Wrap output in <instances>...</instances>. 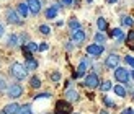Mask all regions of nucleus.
I'll list each match as a JSON object with an SVG mask.
<instances>
[{
  "instance_id": "a211bd4d",
  "label": "nucleus",
  "mask_w": 134,
  "mask_h": 114,
  "mask_svg": "<svg viewBox=\"0 0 134 114\" xmlns=\"http://www.w3.org/2000/svg\"><path fill=\"white\" fill-rule=\"evenodd\" d=\"M113 90H115V93L119 96V98H126V95H128V93H126V88L123 85H116V86H113Z\"/></svg>"
},
{
  "instance_id": "9d476101",
  "label": "nucleus",
  "mask_w": 134,
  "mask_h": 114,
  "mask_svg": "<svg viewBox=\"0 0 134 114\" xmlns=\"http://www.w3.org/2000/svg\"><path fill=\"white\" fill-rule=\"evenodd\" d=\"M26 5H28V10L33 15H38L41 11V0H26Z\"/></svg>"
},
{
  "instance_id": "79ce46f5",
  "label": "nucleus",
  "mask_w": 134,
  "mask_h": 114,
  "mask_svg": "<svg viewBox=\"0 0 134 114\" xmlns=\"http://www.w3.org/2000/svg\"><path fill=\"white\" fill-rule=\"evenodd\" d=\"M106 2H108V3H116L118 0H106Z\"/></svg>"
},
{
  "instance_id": "aec40b11",
  "label": "nucleus",
  "mask_w": 134,
  "mask_h": 114,
  "mask_svg": "<svg viewBox=\"0 0 134 114\" xmlns=\"http://www.w3.org/2000/svg\"><path fill=\"white\" fill-rule=\"evenodd\" d=\"M30 86H31V88H35V90L41 88V80H39L38 77H31L30 78Z\"/></svg>"
},
{
  "instance_id": "72a5a7b5",
  "label": "nucleus",
  "mask_w": 134,
  "mask_h": 114,
  "mask_svg": "<svg viewBox=\"0 0 134 114\" xmlns=\"http://www.w3.org/2000/svg\"><path fill=\"white\" fill-rule=\"evenodd\" d=\"M48 49H49V44L48 43H41V44L38 46V51L39 52H44V51H48Z\"/></svg>"
},
{
  "instance_id": "412c9836",
  "label": "nucleus",
  "mask_w": 134,
  "mask_h": 114,
  "mask_svg": "<svg viewBox=\"0 0 134 114\" xmlns=\"http://www.w3.org/2000/svg\"><path fill=\"white\" fill-rule=\"evenodd\" d=\"M69 28H70V31L80 29V23H79L77 18H70V20H69Z\"/></svg>"
},
{
  "instance_id": "a19ab883",
  "label": "nucleus",
  "mask_w": 134,
  "mask_h": 114,
  "mask_svg": "<svg viewBox=\"0 0 134 114\" xmlns=\"http://www.w3.org/2000/svg\"><path fill=\"white\" fill-rule=\"evenodd\" d=\"M72 47H74V46H72V43H67V46H65V49H67V51H72Z\"/></svg>"
},
{
  "instance_id": "2eb2a0df",
  "label": "nucleus",
  "mask_w": 134,
  "mask_h": 114,
  "mask_svg": "<svg viewBox=\"0 0 134 114\" xmlns=\"http://www.w3.org/2000/svg\"><path fill=\"white\" fill-rule=\"evenodd\" d=\"M7 46H8V47H16L18 46V36L16 34H10L7 38Z\"/></svg>"
},
{
  "instance_id": "473e14b6",
  "label": "nucleus",
  "mask_w": 134,
  "mask_h": 114,
  "mask_svg": "<svg viewBox=\"0 0 134 114\" xmlns=\"http://www.w3.org/2000/svg\"><path fill=\"white\" fill-rule=\"evenodd\" d=\"M103 103H105L106 106H108V108H115V103H113L108 96H103Z\"/></svg>"
},
{
  "instance_id": "c03bdc74",
  "label": "nucleus",
  "mask_w": 134,
  "mask_h": 114,
  "mask_svg": "<svg viewBox=\"0 0 134 114\" xmlns=\"http://www.w3.org/2000/svg\"><path fill=\"white\" fill-rule=\"evenodd\" d=\"M129 75H131V78H132V80H134V70H132V72H131V73H129Z\"/></svg>"
},
{
  "instance_id": "37998d69",
  "label": "nucleus",
  "mask_w": 134,
  "mask_h": 114,
  "mask_svg": "<svg viewBox=\"0 0 134 114\" xmlns=\"http://www.w3.org/2000/svg\"><path fill=\"white\" fill-rule=\"evenodd\" d=\"M100 114H110L108 111H105V109H102V111H100Z\"/></svg>"
},
{
  "instance_id": "c9c22d12",
  "label": "nucleus",
  "mask_w": 134,
  "mask_h": 114,
  "mask_svg": "<svg viewBox=\"0 0 134 114\" xmlns=\"http://www.w3.org/2000/svg\"><path fill=\"white\" fill-rule=\"evenodd\" d=\"M38 98H51V93H39V95L35 96V99H38Z\"/></svg>"
},
{
  "instance_id": "ddd939ff",
  "label": "nucleus",
  "mask_w": 134,
  "mask_h": 114,
  "mask_svg": "<svg viewBox=\"0 0 134 114\" xmlns=\"http://www.w3.org/2000/svg\"><path fill=\"white\" fill-rule=\"evenodd\" d=\"M64 96H65V101H69V103H70V101H72V103H74V101H79V91H77V90H70V88H69V90L65 91Z\"/></svg>"
},
{
  "instance_id": "0eeeda50",
  "label": "nucleus",
  "mask_w": 134,
  "mask_h": 114,
  "mask_svg": "<svg viewBox=\"0 0 134 114\" xmlns=\"http://www.w3.org/2000/svg\"><path fill=\"white\" fill-rule=\"evenodd\" d=\"M103 51H105V46L103 44H90V46H87V54H90L93 57H98V56H102L103 54Z\"/></svg>"
},
{
  "instance_id": "c756f323",
  "label": "nucleus",
  "mask_w": 134,
  "mask_h": 114,
  "mask_svg": "<svg viewBox=\"0 0 134 114\" xmlns=\"http://www.w3.org/2000/svg\"><path fill=\"white\" fill-rule=\"evenodd\" d=\"M124 62L128 64V65H131L132 69H134V57H132V56H129V54H128V56H124Z\"/></svg>"
},
{
  "instance_id": "49530a36",
  "label": "nucleus",
  "mask_w": 134,
  "mask_h": 114,
  "mask_svg": "<svg viewBox=\"0 0 134 114\" xmlns=\"http://www.w3.org/2000/svg\"><path fill=\"white\" fill-rule=\"evenodd\" d=\"M0 114H5V112H3V111H2V109H0Z\"/></svg>"
},
{
  "instance_id": "423d86ee",
  "label": "nucleus",
  "mask_w": 134,
  "mask_h": 114,
  "mask_svg": "<svg viewBox=\"0 0 134 114\" xmlns=\"http://www.w3.org/2000/svg\"><path fill=\"white\" fill-rule=\"evenodd\" d=\"M88 65H90V62H88V57H83L82 59V62L79 64V67H77V72H74V78H80V77H83L85 75V72H87V69H88Z\"/></svg>"
},
{
  "instance_id": "5701e85b",
  "label": "nucleus",
  "mask_w": 134,
  "mask_h": 114,
  "mask_svg": "<svg viewBox=\"0 0 134 114\" xmlns=\"http://www.w3.org/2000/svg\"><path fill=\"white\" fill-rule=\"evenodd\" d=\"M18 114H33L31 104H23V106H20V111H18Z\"/></svg>"
},
{
  "instance_id": "f8f14e48",
  "label": "nucleus",
  "mask_w": 134,
  "mask_h": 114,
  "mask_svg": "<svg viewBox=\"0 0 134 114\" xmlns=\"http://www.w3.org/2000/svg\"><path fill=\"white\" fill-rule=\"evenodd\" d=\"M16 11H18V16H20V18H26V16H28V13H30L28 5H26L25 2H20V3L16 5Z\"/></svg>"
},
{
  "instance_id": "20e7f679",
  "label": "nucleus",
  "mask_w": 134,
  "mask_h": 114,
  "mask_svg": "<svg viewBox=\"0 0 134 114\" xmlns=\"http://www.w3.org/2000/svg\"><path fill=\"white\" fill-rule=\"evenodd\" d=\"M54 114H72V106L65 99H59L56 103V111Z\"/></svg>"
},
{
  "instance_id": "de8ad7c7",
  "label": "nucleus",
  "mask_w": 134,
  "mask_h": 114,
  "mask_svg": "<svg viewBox=\"0 0 134 114\" xmlns=\"http://www.w3.org/2000/svg\"><path fill=\"white\" fill-rule=\"evenodd\" d=\"M132 98H134V93H132Z\"/></svg>"
},
{
  "instance_id": "f03ea898",
  "label": "nucleus",
  "mask_w": 134,
  "mask_h": 114,
  "mask_svg": "<svg viewBox=\"0 0 134 114\" xmlns=\"http://www.w3.org/2000/svg\"><path fill=\"white\" fill-rule=\"evenodd\" d=\"M115 78H116V82L119 83H128L129 82V70L128 69H124V67H116L115 69Z\"/></svg>"
},
{
  "instance_id": "f704fd0d",
  "label": "nucleus",
  "mask_w": 134,
  "mask_h": 114,
  "mask_svg": "<svg viewBox=\"0 0 134 114\" xmlns=\"http://www.w3.org/2000/svg\"><path fill=\"white\" fill-rule=\"evenodd\" d=\"M21 51H23V56H25L26 59H33V54H31V52L25 47V46H21Z\"/></svg>"
},
{
  "instance_id": "9b49d317",
  "label": "nucleus",
  "mask_w": 134,
  "mask_h": 114,
  "mask_svg": "<svg viewBox=\"0 0 134 114\" xmlns=\"http://www.w3.org/2000/svg\"><path fill=\"white\" fill-rule=\"evenodd\" d=\"M119 60L121 59H119L118 54H110L108 57H106V60H105V67H108V69H116Z\"/></svg>"
},
{
  "instance_id": "7ed1b4c3",
  "label": "nucleus",
  "mask_w": 134,
  "mask_h": 114,
  "mask_svg": "<svg viewBox=\"0 0 134 114\" xmlns=\"http://www.w3.org/2000/svg\"><path fill=\"white\" fill-rule=\"evenodd\" d=\"M7 95H8V98L12 99H16L23 95V86L20 83H12L8 85V88H7Z\"/></svg>"
},
{
  "instance_id": "1a4fd4ad",
  "label": "nucleus",
  "mask_w": 134,
  "mask_h": 114,
  "mask_svg": "<svg viewBox=\"0 0 134 114\" xmlns=\"http://www.w3.org/2000/svg\"><path fill=\"white\" fill-rule=\"evenodd\" d=\"M5 16H7V21L12 23V25H21V20H20L18 13H16L15 10L7 8V10H5Z\"/></svg>"
},
{
  "instance_id": "7c9ffc66",
  "label": "nucleus",
  "mask_w": 134,
  "mask_h": 114,
  "mask_svg": "<svg viewBox=\"0 0 134 114\" xmlns=\"http://www.w3.org/2000/svg\"><path fill=\"white\" fill-rule=\"evenodd\" d=\"M126 41H128V46H129V44H134V29L128 33V36H126Z\"/></svg>"
},
{
  "instance_id": "393cba45",
  "label": "nucleus",
  "mask_w": 134,
  "mask_h": 114,
  "mask_svg": "<svg viewBox=\"0 0 134 114\" xmlns=\"http://www.w3.org/2000/svg\"><path fill=\"white\" fill-rule=\"evenodd\" d=\"M23 46H25V47H26V49H28V51L31 52V54H33V52H36V51H38V44H36V43H33V41L26 43V44H23Z\"/></svg>"
},
{
  "instance_id": "39448f33",
  "label": "nucleus",
  "mask_w": 134,
  "mask_h": 114,
  "mask_svg": "<svg viewBox=\"0 0 134 114\" xmlns=\"http://www.w3.org/2000/svg\"><path fill=\"white\" fill-rule=\"evenodd\" d=\"M100 83H102V82H100V77L97 75V73H90V75H87L85 80H83V85L87 86V88H90V90L98 88Z\"/></svg>"
},
{
  "instance_id": "ea45409f",
  "label": "nucleus",
  "mask_w": 134,
  "mask_h": 114,
  "mask_svg": "<svg viewBox=\"0 0 134 114\" xmlns=\"http://www.w3.org/2000/svg\"><path fill=\"white\" fill-rule=\"evenodd\" d=\"M3 31H5V28H3V25H2V23H0V38H2V36H3Z\"/></svg>"
},
{
  "instance_id": "e433bc0d",
  "label": "nucleus",
  "mask_w": 134,
  "mask_h": 114,
  "mask_svg": "<svg viewBox=\"0 0 134 114\" xmlns=\"http://www.w3.org/2000/svg\"><path fill=\"white\" fill-rule=\"evenodd\" d=\"M61 3L65 5V7H69V5H72V0H61Z\"/></svg>"
},
{
  "instance_id": "4be33fe9",
  "label": "nucleus",
  "mask_w": 134,
  "mask_h": 114,
  "mask_svg": "<svg viewBox=\"0 0 134 114\" xmlns=\"http://www.w3.org/2000/svg\"><path fill=\"white\" fill-rule=\"evenodd\" d=\"M56 16H57V10L52 8V7H49V8L46 10V18H48V20H54Z\"/></svg>"
},
{
  "instance_id": "dca6fc26",
  "label": "nucleus",
  "mask_w": 134,
  "mask_h": 114,
  "mask_svg": "<svg viewBox=\"0 0 134 114\" xmlns=\"http://www.w3.org/2000/svg\"><path fill=\"white\" fill-rule=\"evenodd\" d=\"M121 25H123V26H128V28H132V26H134V20H132V16H129V15L121 16Z\"/></svg>"
},
{
  "instance_id": "a18cd8bd",
  "label": "nucleus",
  "mask_w": 134,
  "mask_h": 114,
  "mask_svg": "<svg viewBox=\"0 0 134 114\" xmlns=\"http://www.w3.org/2000/svg\"><path fill=\"white\" fill-rule=\"evenodd\" d=\"M129 47H131V49H134V44H129Z\"/></svg>"
},
{
  "instance_id": "4468645a",
  "label": "nucleus",
  "mask_w": 134,
  "mask_h": 114,
  "mask_svg": "<svg viewBox=\"0 0 134 114\" xmlns=\"http://www.w3.org/2000/svg\"><path fill=\"white\" fill-rule=\"evenodd\" d=\"M2 111H3L5 114H18V111H20V104H16V103H10V104H7Z\"/></svg>"
},
{
  "instance_id": "6ab92c4d",
  "label": "nucleus",
  "mask_w": 134,
  "mask_h": 114,
  "mask_svg": "<svg viewBox=\"0 0 134 114\" xmlns=\"http://www.w3.org/2000/svg\"><path fill=\"white\" fill-rule=\"evenodd\" d=\"M97 26H98V31H106L108 29V23H106L105 18H98L97 20Z\"/></svg>"
},
{
  "instance_id": "bb28decb",
  "label": "nucleus",
  "mask_w": 134,
  "mask_h": 114,
  "mask_svg": "<svg viewBox=\"0 0 134 114\" xmlns=\"http://www.w3.org/2000/svg\"><path fill=\"white\" fill-rule=\"evenodd\" d=\"M110 36H113V38H121V36H124L123 34V31H121V28H115V29H111V33H110Z\"/></svg>"
},
{
  "instance_id": "4c0bfd02",
  "label": "nucleus",
  "mask_w": 134,
  "mask_h": 114,
  "mask_svg": "<svg viewBox=\"0 0 134 114\" xmlns=\"http://www.w3.org/2000/svg\"><path fill=\"white\" fill-rule=\"evenodd\" d=\"M121 114H132V108H126Z\"/></svg>"
},
{
  "instance_id": "f257e3e1",
  "label": "nucleus",
  "mask_w": 134,
  "mask_h": 114,
  "mask_svg": "<svg viewBox=\"0 0 134 114\" xmlns=\"http://www.w3.org/2000/svg\"><path fill=\"white\" fill-rule=\"evenodd\" d=\"M10 75L15 80H18V82H21V80H25L26 75H28V70L25 69L23 64L15 62V64H12V67H10Z\"/></svg>"
},
{
  "instance_id": "b1692460",
  "label": "nucleus",
  "mask_w": 134,
  "mask_h": 114,
  "mask_svg": "<svg viewBox=\"0 0 134 114\" xmlns=\"http://www.w3.org/2000/svg\"><path fill=\"white\" fill-rule=\"evenodd\" d=\"M105 41H106V36L103 34L102 31L95 34V43H97V44H105Z\"/></svg>"
},
{
  "instance_id": "09e8293b",
  "label": "nucleus",
  "mask_w": 134,
  "mask_h": 114,
  "mask_svg": "<svg viewBox=\"0 0 134 114\" xmlns=\"http://www.w3.org/2000/svg\"><path fill=\"white\" fill-rule=\"evenodd\" d=\"M132 114H134V109H132Z\"/></svg>"
},
{
  "instance_id": "f3484780",
  "label": "nucleus",
  "mask_w": 134,
  "mask_h": 114,
  "mask_svg": "<svg viewBox=\"0 0 134 114\" xmlns=\"http://www.w3.org/2000/svg\"><path fill=\"white\" fill-rule=\"evenodd\" d=\"M25 69H26V70H36V69H38V62H36L35 59H26Z\"/></svg>"
},
{
  "instance_id": "cd10ccee",
  "label": "nucleus",
  "mask_w": 134,
  "mask_h": 114,
  "mask_svg": "<svg viewBox=\"0 0 134 114\" xmlns=\"http://www.w3.org/2000/svg\"><path fill=\"white\" fill-rule=\"evenodd\" d=\"M39 33H41V34H46V36H48L49 33H51V28H49V26H46V25H41V26H39Z\"/></svg>"
},
{
  "instance_id": "6e6552de",
  "label": "nucleus",
  "mask_w": 134,
  "mask_h": 114,
  "mask_svg": "<svg viewBox=\"0 0 134 114\" xmlns=\"http://www.w3.org/2000/svg\"><path fill=\"white\" fill-rule=\"evenodd\" d=\"M85 31L80 28V29H75V31H72V43L75 44V46H80V44H83L85 43Z\"/></svg>"
},
{
  "instance_id": "58836bf2",
  "label": "nucleus",
  "mask_w": 134,
  "mask_h": 114,
  "mask_svg": "<svg viewBox=\"0 0 134 114\" xmlns=\"http://www.w3.org/2000/svg\"><path fill=\"white\" fill-rule=\"evenodd\" d=\"M61 7H62V5H61V3H57V2H56V3H52V8H56V10H61Z\"/></svg>"
},
{
  "instance_id": "c85d7f7f",
  "label": "nucleus",
  "mask_w": 134,
  "mask_h": 114,
  "mask_svg": "<svg viewBox=\"0 0 134 114\" xmlns=\"http://www.w3.org/2000/svg\"><path fill=\"white\" fill-rule=\"evenodd\" d=\"M51 80H52L54 83H57L59 80H61V72H52V73H51Z\"/></svg>"
},
{
  "instance_id": "a878e982",
  "label": "nucleus",
  "mask_w": 134,
  "mask_h": 114,
  "mask_svg": "<svg viewBox=\"0 0 134 114\" xmlns=\"http://www.w3.org/2000/svg\"><path fill=\"white\" fill-rule=\"evenodd\" d=\"M111 88H113V85H111L110 80H106V82H103L102 85H100V90H102V91H110Z\"/></svg>"
},
{
  "instance_id": "2f4dec72",
  "label": "nucleus",
  "mask_w": 134,
  "mask_h": 114,
  "mask_svg": "<svg viewBox=\"0 0 134 114\" xmlns=\"http://www.w3.org/2000/svg\"><path fill=\"white\" fill-rule=\"evenodd\" d=\"M8 86H7V82H5V78L3 77H0V93H3Z\"/></svg>"
}]
</instances>
